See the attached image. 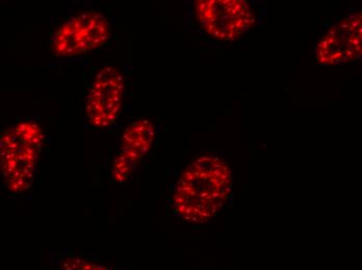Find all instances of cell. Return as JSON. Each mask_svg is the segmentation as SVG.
Masks as SVG:
<instances>
[{
  "label": "cell",
  "instance_id": "6da1fadb",
  "mask_svg": "<svg viewBox=\"0 0 362 270\" xmlns=\"http://www.w3.org/2000/svg\"><path fill=\"white\" fill-rule=\"evenodd\" d=\"M231 190L233 174L225 160L200 156L185 168L176 183L174 211L187 223H206L222 209Z\"/></svg>",
  "mask_w": 362,
  "mask_h": 270
},
{
  "label": "cell",
  "instance_id": "52a82bcc",
  "mask_svg": "<svg viewBox=\"0 0 362 270\" xmlns=\"http://www.w3.org/2000/svg\"><path fill=\"white\" fill-rule=\"evenodd\" d=\"M154 136V125L147 118L136 121L125 129L121 140L120 150L112 166L115 181L119 183L127 181L143 157L149 152Z\"/></svg>",
  "mask_w": 362,
  "mask_h": 270
},
{
  "label": "cell",
  "instance_id": "7a4b0ae2",
  "mask_svg": "<svg viewBox=\"0 0 362 270\" xmlns=\"http://www.w3.org/2000/svg\"><path fill=\"white\" fill-rule=\"evenodd\" d=\"M44 135L34 122H22L6 129L0 138V164L4 185L12 192L32 185Z\"/></svg>",
  "mask_w": 362,
  "mask_h": 270
},
{
  "label": "cell",
  "instance_id": "8992f818",
  "mask_svg": "<svg viewBox=\"0 0 362 270\" xmlns=\"http://www.w3.org/2000/svg\"><path fill=\"white\" fill-rule=\"evenodd\" d=\"M317 61L335 66L362 59V12L355 13L335 24L317 44Z\"/></svg>",
  "mask_w": 362,
  "mask_h": 270
},
{
  "label": "cell",
  "instance_id": "277c9868",
  "mask_svg": "<svg viewBox=\"0 0 362 270\" xmlns=\"http://www.w3.org/2000/svg\"><path fill=\"white\" fill-rule=\"evenodd\" d=\"M110 37L107 17L103 13L89 11L72 16L57 28L52 49L54 56L69 58L101 47Z\"/></svg>",
  "mask_w": 362,
  "mask_h": 270
},
{
  "label": "cell",
  "instance_id": "5b68a950",
  "mask_svg": "<svg viewBox=\"0 0 362 270\" xmlns=\"http://www.w3.org/2000/svg\"><path fill=\"white\" fill-rule=\"evenodd\" d=\"M125 79L115 67L103 68L93 79L86 98L85 115L95 128H109L120 113Z\"/></svg>",
  "mask_w": 362,
  "mask_h": 270
},
{
  "label": "cell",
  "instance_id": "3957f363",
  "mask_svg": "<svg viewBox=\"0 0 362 270\" xmlns=\"http://www.w3.org/2000/svg\"><path fill=\"white\" fill-rule=\"evenodd\" d=\"M196 19L213 38L235 42L255 24V15L245 0H199L194 4Z\"/></svg>",
  "mask_w": 362,
  "mask_h": 270
},
{
  "label": "cell",
  "instance_id": "ba28073f",
  "mask_svg": "<svg viewBox=\"0 0 362 270\" xmlns=\"http://www.w3.org/2000/svg\"><path fill=\"white\" fill-rule=\"evenodd\" d=\"M62 270H114L105 265L97 264L92 261L86 260V259L70 258L65 259L62 263Z\"/></svg>",
  "mask_w": 362,
  "mask_h": 270
}]
</instances>
